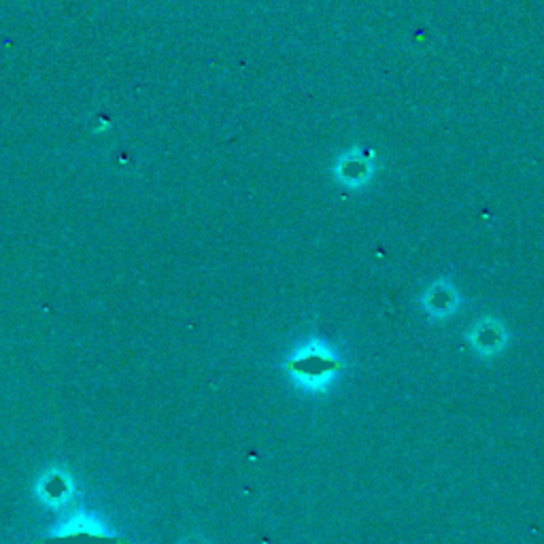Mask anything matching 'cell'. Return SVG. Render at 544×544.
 Here are the masks:
<instances>
[{
    "instance_id": "6da1fadb",
    "label": "cell",
    "mask_w": 544,
    "mask_h": 544,
    "mask_svg": "<svg viewBox=\"0 0 544 544\" xmlns=\"http://www.w3.org/2000/svg\"><path fill=\"white\" fill-rule=\"evenodd\" d=\"M287 368L306 385L323 389L330 385L336 374L345 370V362L334 349L326 345H311L300 351L294 360H289Z\"/></svg>"
},
{
    "instance_id": "5b68a950",
    "label": "cell",
    "mask_w": 544,
    "mask_h": 544,
    "mask_svg": "<svg viewBox=\"0 0 544 544\" xmlns=\"http://www.w3.org/2000/svg\"><path fill=\"white\" fill-rule=\"evenodd\" d=\"M39 544H126V542L119 540L117 536H105V534H96V532H88V530H75V532H66L60 536L43 538Z\"/></svg>"
},
{
    "instance_id": "7a4b0ae2",
    "label": "cell",
    "mask_w": 544,
    "mask_h": 544,
    "mask_svg": "<svg viewBox=\"0 0 544 544\" xmlns=\"http://www.w3.org/2000/svg\"><path fill=\"white\" fill-rule=\"evenodd\" d=\"M464 340L474 357H479L483 362H491L508 349L510 332L504 319H500L498 315H483L472 321V326L464 334Z\"/></svg>"
},
{
    "instance_id": "277c9868",
    "label": "cell",
    "mask_w": 544,
    "mask_h": 544,
    "mask_svg": "<svg viewBox=\"0 0 544 544\" xmlns=\"http://www.w3.org/2000/svg\"><path fill=\"white\" fill-rule=\"evenodd\" d=\"M374 173H377L374 160L362 149L345 151L343 156H338L334 164L336 181L349 187V190H360V187H366L374 179Z\"/></svg>"
},
{
    "instance_id": "3957f363",
    "label": "cell",
    "mask_w": 544,
    "mask_h": 544,
    "mask_svg": "<svg viewBox=\"0 0 544 544\" xmlns=\"http://www.w3.org/2000/svg\"><path fill=\"white\" fill-rule=\"evenodd\" d=\"M419 306L425 317L432 321H447L455 317L464 306V296L449 277H440L423 289Z\"/></svg>"
}]
</instances>
